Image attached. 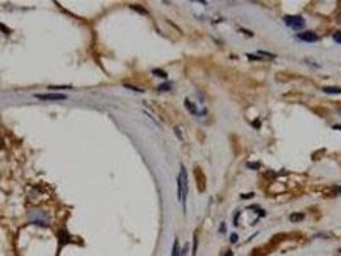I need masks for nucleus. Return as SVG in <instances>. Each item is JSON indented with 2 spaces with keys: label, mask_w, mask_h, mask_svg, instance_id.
<instances>
[{
  "label": "nucleus",
  "mask_w": 341,
  "mask_h": 256,
  "mask_svg": "<svg viewBox=\"0 0 341 256\" xmlns=\"http://www.w3.org/2000/svg\"><path fill=\"white\" fill-rule=\"evenodd\" d=\"M187 250H189V245L186 243V245H185V247L181 250V252H180V256H186V254H187Z\"/></svg>",
  "instance_id": "18"
},
{
  "label": "nucleus",
  "mask_w": 341,
  "mask_h": 256,
  "mask_svg": "<svg viewBox=\"0 0 341 256\" xmlns=\"http://www.w3.org/2000/svg\"><path fill=\"white\" fill-rule=\"evenodd\" d=\"M131 8L132 9H135V10H137V12H140V13H144V14H148V12H146L144 8H141V7H139V5H131Z\"/></svg>",
  "instance_id": "13"
},
{
  "label": "nucleus",
  "mask_w": 341,
  "mask_h": 256,
  "mask_svg": "<svg viewBox=\"0 0 341 256\" xmlns=\"http://www.w3.org/2000/svg\"><path fill=\"white\" fill-rule=\"evenodd\" d=\"M259 167H260V164H259V163H248V168L254 169V170L259 169Z\"/></svg>",
  "instance_id": "15"
},
{
  "label": "nucleus",
  "mask_w": 341,
  "mask_h": 256,
  "mask_svg": "<svg viewBox=\"0 0 341 256\" xmlns=\"http://www.w3.org/2000/svg\"><path fill=\"white\" fill-rule=\"evenodd\" d=\"M3 147H4V141H3L2 136H0V149H3Z\"/></svg>",
  "instance_id": "21"
},
{
  "label": "nucleus",
  "mask_w": 341,
  "mask_h": 256,
  "mask_svg": "<svg viewBox=\"0 0 341 256\" xmlns=\"http://www.w3.org/2000/svg\"><path fill=\"white\" fill-rule=\"evenodd\" d=\"M230 241H231V243H236L239 241V236L236 233H232V234H231V237H230Z\"/></svg>",
  "instance_id": "16"
},
{
  "label": "nucleus",
  "mask_w": 341,
  "mask_h": 256,
  "mask_svg": "<svg viewBox=\"0 0 341 256\" xmlns=\"http://www.w3.org/2000/svg\"><path fill=\"white\" fill-rule=\"evenodd\" d=\"M335 191H336V192H341V187H336Z\"/></svg>",
  "instance_id": "26"
},
{
  "label": "nucleus",
  "mask_w": 341,
  "mask_h": 256,
  "mask_svg": "<svg viewBox=\"0 0 341 256\" xmlns=\"http://www.w3.org/2000/svg\"><path fill=\"white\" fill-rule=\"evenodd\" d=\"M221 232L225 233V224H223V223H222V225H221Z\"/></svg>",
  "instance_id": "25"
},
{
  "label": "nucleus",
  "mask_w": 341,
  "mask_h": 256,
  "mask_svg": "<svg viewBox=\"0 0 341 256\" xmlns=\"http://www.w3.org/2000/svg\"><path fill=\"white\" fill-rule=\"evenodd\" d=\"M253 196H254V195H253V193H250V195H242L241 197H253Z\"/></svg>",
  "instance_id": "24"
},
{
  "label": "nucleus",
  "mask_w": 341,
  "mask_h": 256,
  "mask_svg": "<svg viewBox=\"0 0 341 256\" xmlns=\"http://www.w3.org/2000/svg\"><path fill=\"white\" fill-rule=\"evenodd\" d=\"M259 54H263V55H267V56H271V58H274L276 55H273V54H271V53H265V51H258Z\"/></svg>",
  "instance_id": "20"
},
{
  "label": "nucleus",
  "mask_w": 341,
  "mask_h": 256,
  "mask_svg": "<svg viewBox=\"0 0 341 256\" xmlns=\"http://www.w3.org/2000/svg\"><path fill=\"white\" fill-rule=\"evenodd\" d=\"M169 86H170L169 83H164V85H161V86H159V90H161V91H162V90H169V89H170Z\"/></svg>",
  "instance_id": "19"
},
{
  "label": "nucleus",
  "mask_w": 341,
  "mask_h": 256,
  "mask_svg": "<svg viewBox=\"0 0 341 256\" xmlns=\"http://www.w3.org/2000/svg\"><path fill=\"white\" fill-rule=\"evenodd\" d=\"M284 22L287 27L292 28V30H301L305 26V19L300 16H286L284 18Z\"/></svg>",
  "instance_id": "2"
},
{
  "label": "nucleus",
  "mask_w": 341,
  "mask_h": 256,
  "mask_svg": "<svg viewBox=\"0 0 341 256\" xmlns=\"http://www.w3.org/2000/svg\"><path fill=\"white\" fill-rule=\"evenodd\" d=\"M196 250H198V238H196V234H194V247H192V256H196Z\"/></svg>",
  "instance_id": "12"
},
{
  "label": "nucleus",
  "mask_w": 341,
  "mask_h": 256,
  "mask_svg": "<svg viewBox=\"0 0 341 256\" xmlns=\"http://www.w3.org/2000/svg\"><path fill=\"white\" fill-rule=\"evenodd\" d=\"M298 39L304 41V42H315V41H318V36H317V33L312 32V31H305V32H301L298 35Z\"/></svg>",
  "instance_id": "5"
},
{
  "label": "nucleus",
  "mask_w": 341,
  "mask_h": 256,
  "mask_svg": "<svg viewBox=\"0 0 341 256\" xmlns=\"http://www.w3.org/2000/svg\"><path fill=\"white\" fill-rule=\"evenodd\" d=\"M180 245H178V239H175V243H173V247H172V254L170 256H180Z\"/></svg>",
  "instance_id": "9"
},
{
  "label": "nucleus",
  "mask_w": 341,
  "mask_h": 256,
  "mask_svg": "<svg viewBox=\"0 0 341 256\" xmlns=\"http://www.w3.org/2000/svg\"><path fill=\"white\" fill-rule=\"evenodd\" d=\"M337 113H339V114H341V108H337Z\"/></svg>",
  "instance_id": "27"
},
{
  "label": "nucleus",
  "mask_w": 341,
  "mask_h": 256,
  "mask_svg": "<svg viewBox=\"0 0 341 256\" xmlns=\"http://www.w3.org/2000/svg\"><path fill=\"white\" fill-rule=\"evenodd\" d=\"M69 236H68V233L66 232L64 229H62L60 230V233H59V243H60V246H63V245H66V243H68L69 242Z\"/></svg>",
  "instance_id": "7"
},
{
  "label": "nucleus",
  "mask_w": 341,
  "mask_h": 256,
  "mask_svg": "<svg viewBox=\"0 0 341 256\" xmlns=\"http://www.w3.org/2000/svg\"><path fill=\"white\" fill-rule=\"evenodd\" d=\"M153 73H154V75H156V76H159L161 78H167L168 77L167 73L164 70H162V69H153Z\"/></svg>",
  "instance_id": "11"
},
{
  "label": "nucleus",
  "mask_w": 341,
  "mask_h": 256,
  "mask_svg": "<svg viewBox=\"0 0 341 256\" xmlns=\"http://www.w3.org/2000/svg\"><path fill=\"white\" fill-rule=\"evenodd\" d=\"M185 104H186V106H187V109H189V110H190V112H191L192 114H198V112H196V109H195V105H194V104H191L189 99H186V100H185Z\"/></svg>",
  "instance_id": "10"
},
{
  "label": "nucleus",
  "mask_w": 341,
  "mask_h": 256,
  "mask_svg": "<svg viewBox=\"0 0 341 256\" xmlns=\"http://www.w3.org/2000/svg\"><path fill=\"white\" fill-rule=\"evenodd\" d=\"M334 40H335L337 44H341V31H337V32L334 35Z\"/></svg>",
  "instance_id": "14"
},
{
  "label": "nucleus",
  "mask_w": 341,
  "mask_h": 256,
  "mask_svg": "<svg viewBox=\"0 0 341 256\" xmlns=\"http://www.w3.org/2000/svg\"><path fill=\"white\" fill-rule=\"evenodd\" d=\"M180 174L178 178L181 181V186H182V206H184V210L186 209V199H187V193H189V178H187V172L184 164H181L180 167Z\"/></svg>",
  "instance_id": "1"
},
{
  "label": "nucleus",
  "mask_w": 341,
  "mask_h": 256,
  "mask_svg": "<svg viewBox=\"0 0 341 256\" xmlns=\"http://www.w3.org/2000/svg\"><path fill=\"white\" fill-rule=\"evenodd\" d=\"M125 87H127V89H130V90H133V91H137V92H144V90L137 89V87H135V86H130V85H125Z\"/></svg>",
  "instance_id": "17"
},
{
  "label": "nucleus",
  "mask_w": 341,
  "mask_h": 256,
  "mask_svg": "<svg viewBox=\"0 0 341 256\" xmlns=\"http://www.w3.org/2000/svg\"><path fill=\"white\" fill-rule=\"evenodd\" d=\"M303 219H304V214L303 213H292L290 215V220L294 222V223L300 222V220H303Z\"/></svg>",
  "instance_id": "8"
},
{
  "label": "nucleus",
  "mask_w": 341,
  "mask_h": 256,
  "mask_svg": "<svg viewBox=\"0 0 341 256\" xmlns=\"http://www.w3.org/2000/svg\"><path fill=\"white\" fill-rule=\"evenodd\" d=\"M334 129H339V131H341V124H335V126H334Z\"/></svg>",
  "instance_id": "23"
},
{
  "label": "nucleus",
  "mask_w": 341,
  "mask_h": 256,
  "mask_svg": "<svg viewBox=\"0 0 341 256\" xmlns=\"http://www.w3.org/2000/svg\"><path fill=\"white\" fill-rule=\"evenodd\" d=\"M194 176H195V181H196V187L200 192H204L206 188V178L205 174L203 173V170L200 167H195L194 169Z\"/></svg>",
  "instance_id": "3"
},
{
  "label": "nucleus",
  "mask_w": 341,
  "mask_h": 256,
  "mask_svg": "<svg viewBox=\"0 0 341 256\" xmlns=\"http://www.w3.org/2000/svg\"><path fill=\"white\" fill-rule=\"evenodd\" d=\"M36 99L39 100H66L67 96L63 94H35Z\"/></svg>",
  "instance_id": "4"
},
{
  "label": "nucleus",
  "mask_w": 341,
  "mask_h": 256,
  "mask_svg": "<svg viewBox=\"0 0 341 256\" xmlns=\"http://www.w3.org/2000/svg\"><path fill=\"white\" fill-rule=\"evenodd\" d=\"M225 256H234V254H232V251H230V250H228V251L225 254Z\"/></svg>",
  "instance_id": "22"
},
{
  "label": "nucleus",
  "mask_w": 341,
  "mask_h": 256,
  "mask_svg": "<svg viewBox=\"0 0 341 256\" xmlns=\"http://www.w3.org/2000/svg\"><path fill=\"white\" fill-rule=\"evenodd\" d=\"M322 90H323V92L330 94V95H339V94H341V87H337V86H326Z\"/></svg>",
  "instance_id": "6"
}]
</instances>
